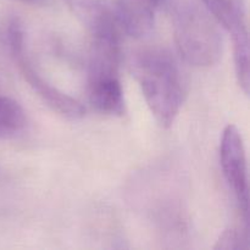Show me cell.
Returning <instances> with one entry per match:
<instances>
[{
	"label": "cell",
	"instance_id": "1",
	"mask_svg": "<svg viewBox=\"0 0 250 250\" xmlns=\"http://www.w3.org/2000/svg\"><path fill=\"white\" fill-rule=\"evenodd\" d=\"M132 71L149 110L161 127H170L180 114L186 97L180 66L170 53L160 49L134 56Z\"/></svg>",
	"mask_w": 250,
	"mask_h": 250
},
{
	"label": "cell",
	"instance_id": "4",
	"mask_svg": "<svg viewBox=\"0 0 250 250\" xmlns=\"http://www.w3.org/2000/svg\"><path fill=\"white\" fill-rule=\"evenodd\" d=\"M119 59L92 55L89 60V102L102 114L122 116L126 112L124 88L119 77Z\"/></svg>",
	"mask_w": 250,
	"mask_h": 250
},
{
	"label": "cell",
	"instance_id": "9",
	"mask_svg": "<svg viewBox=\"0 0 250 250\" xmlns=\"http://www.w3.org/2000/svg\"><path fill=\"white\" fill-rule=\"evenodd\" d=\"M26 112L14 99L0 97V138H10L26 127Z\"/></svg>",
	"mask_w": 250,
	"mask_h": 250
},
{
	"label": "cell",
	"instance_id": "3",
	"mask_svg": "<svg viewBox=\"0 0 250 250\" xmlns=\"http://www.w3.org/2000/svg\"><path fill=\"white\" fill-rule=\"evenodd\" d=\"M9 44L15 60L19 63V68L22 76L33 92L50 107L61 116L68 120H78L84 116L85 109L78 100L70 97L66 93L61 92L56 87L44 80L33 68L28 59L24 55L23 48V32L19 22H11L9 27Z\"/></svg>",
	"mask_w": 250,
	"mask_h": 250
},
{
	"label": "cell",
	"instance_id": "13",
	"mask_svg": "<svg viewBox=\"0 0 250 250\" xmlns=\"http://www.w3.org/2000/svg\"><path fill=\"white\" fill-rule=\"evenodd\" d=\"M153 1H154V2H155V4H156V5H158V6H159V5H160V4H161V2H164V1H165V0H153Z\"/></svg>",
	"mask_w": 250,
	"mask_h": 250
},
{
	"label": "cell",
	"instance_id": "5",
	"mask_svg": "<svg viewBox=\"0 0 250 250\" xmlns=\"http://www.w3.org/2000/svg\"><path fill=\"white\" fill-rule=\"evenodd\" d=\"M220 163L225 180L238 203L242 216L249 220V183L246 149L241 132L234 125H229L222 132Z\"/></svg>",
	"mask_w": 250,
	"mask_h": 250
},
{
	"label": "cell",
	"instance_id": "11",
	"mask_svg": "<svg viewBox=\"0 0 250 250\" xmlns=\"http://www.w3.org/2000/svg\"><path fill=\"white\" fill-rule=\"evenodd\" d=\"M249 248V222L229 226L220 234L214 249L241 250Z\"/></svg>",
	"mask_w": 250,
	"mask_h": 250
},
{
	"label": "cell",
	"instance_id": "7",
	"mask_svg": "<svg viewBox=\"0 0 250 250\" xmlns=\"http://www.w3.org/2000/svg\"><path fill=\"white\" fill-rule=\"evenodd\" d=\"M117 23L129 37H146L155 24L158 5L153 0H117L115 4Z\"/></svg>",
	"mask_w": 250,
	"mask_h": 250
},
{
	"label": "cell",
	"instance_id": "6",
	"mask_svg": "<svg viewBox=\"0 0 250 250\" xmlns=\"http://www.w3.org/2000/svg\"><path fill=\"white\" fill-rule=\"evenodd\" d=\"M94 41H120L115 7L109 0H63Z\"/></svg>",
	"mask_w": 250,
	"mask_h": 250
},
{
	"label": "cell",
	"instance_id": "12",
	"mask_svg": "<svg viewBox=\"0 0 250 250\" xmlns=\"http://www.w3.org/2000/svg\"><path fill=\"white\" fill-rule=\"evenodd\" d=\"M19 1L28 5H33V6H48L51 2V0H19Z\"/></svg>",
	"mask_w": 250,
	"mask_h": 250
},
{
	"label": "cell",
	"instance_id": "8",
	"mask_svg": "<svg viewBox=\"0 0 250 250\" xmlns=\"http://www.w3.org/2000/svg\"><path fill=\"white\" fill-rule=\"evenodd\" d=\"M202 2L217 24L232 37L249 33L247 0H202Z\"/></svg>",
	"mask_w": 250,
	"mask_h": 250
},
{
	"label": "cell",
	"instance_id": "2",
	"mask_svg": "<svg viewBox=\"0 0 250 250\" xmlns=\"http://www.w3.org/2000/svg\"><path fill=\"white\" fill-rule=\"evenodd\" d=\"M178 53L194 67H209L221 58L222 37L217 22L194 0H175L171 6Z\"/></svg>",
	"mask_w": 250,
	"mask_h": 250
},
{
	"label": "cell",
	"instance_id": "10",
	"mask_svg": "<svg viewBox=\"0 0 250 250\" xmlns=\"http://www.w3.org/2000/svg\"><path fill=\"white\" fill-rule=\"evenodd\" d=\"M233 42L234 70L237 81L244 94L249 95L250 89V61H249V33L232 37Z\"/></svg>",
	"mask_w": 250,
	"mask_h": 250
}]
</instances>
